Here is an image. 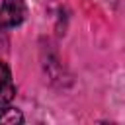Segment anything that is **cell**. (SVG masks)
<instances>
[{"instance_id": "cell-2", "label": "cell", "mask_w": 125, "mask_h": 125, "mask_svg": "<svg viewBox=\"0 0 125 125\" xmlns=\"http://www.w3.org/2000/svg\"><path fill=\"white\" fill-rule=\"evenodd\" d=\"M16 96V84L12 80V72L10 68L0 62V107L8 105Z\"/></svg>"}, {"instance_id": "cell-3", "label": "cell", "mask_w": 125, "mask_h": 125, "mask_svg": "<svg viewBox=\"0 0 125 125\" xmlns=\"http://www.w3.org/2000/svg\"><path fill=\"white\" fill-rule=\"evenodd\" d=\"M23 121V115L20 109H14V107H0V123H8V125H16V123H21Z\"/></svg>"}, {"instance_id": "cell-1", "label": "cell", "mask_w": 125, "mask_h": 125, "mask_svg": "<svg viewBox=\"0 0 125 125\" xmlns=\"http://www.w3.org/2000/svg\"><path fill=\"white\" fill-rule=\"evenodd\" d=\"M27 16V6L23 0H2L0 4V25L16 27L23 23Z\"/></svg>"}]
</instances>
